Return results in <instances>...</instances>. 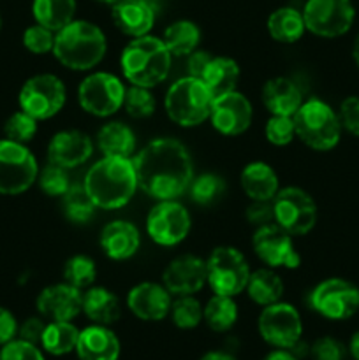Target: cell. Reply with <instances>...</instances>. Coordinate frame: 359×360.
<instances>
[{"instance_id":"35","label":"cell","mask_w":359,"mask_h":360,"mask_svg":"<svg viewBox=\"0 0 359 360\" xmlns=\"http://www.w3.org/2000/svg\"><path fill=\"white\" fill-rule=\"evenodd\" d=\"M162 41L172 56H187L199 48L201 30L194 21L178 20L165 28Z\"/></svg>"},{"instance_id":"33","label":"cell","mask_w":359,"mask_h":360,"mask_svg":"<svg viewBox=\"0 0 359 360\" xmlns=\"http://www.w3.org/2000/svg\"><path fill=\"white\" fill-rule=\"evenodd\" d=\"M77 338L80 329L73 322H49L42 334L41 348L53 357H62L76 352Z\"/></svg>"},{"instance_id":"16","label":"cell","mask_w":359,"mask_h":360,"mask_svg":"<svg viewBox=\"0 0 359 360\" xmlns=\"http://www.w3.org/2000/svg\"><path fill=\"white\" fill-rule=\"evenodd\" d=\"M252 248L260 262L271 269H298L301 264L292 236L277 224L257 229L252 238Z\"/></svg>"},{"instance_id":"50","label":"cell","mask_w":359,"mask_h":360,"mask_svg":"<svg viewBox=\"0 0 359 360\" xmlns=\"http://www.w3.org/2000/svg\"><path fill=\"white\" fill-rule=\"evenodd\" d=\"M211 58H213V55L210 51H204V49L199 48L194 49L190 55H187V76L199 77L201 79Z\"/></svg>"},{"instance_id":"44","label":"cell","mask_w":359,"mask_h":360,"mask_svg":"<svg viewBox=\"0 0 359 360\" xmlns=\"http://www.w3.org/2000/svg\"><path fill=\"white\" fill-rule=\"evenodd\" d=\"M23 46L34 55H44V53L53 51L55 46V32L42 25H32L23 34Z\"/></svg>"},{"instance_id":"38","label":"cell","mask_w":359,"mask_h":360,"mask_svg":"<svg viewBox=\"0 0 359 360\" xmlns=\"http://www.w3.org/2000/svg\"><path fill=\"white\" fill-rule=\"evenodd\" d=\"M62 276L65 283L84 290L94 285L95 278H97V266H95L94 259H90L88 255H74L63 264Z\"/></svg>"},{"instance_id":"8","label":"cell","mask_w":359,"mask_h":360,"mask_svg":"<svg viewBox=\"0 0 359 360\" xmlns=\"http://www.w3.org/2000/svg\"><path fill=\"white\" fill-rule=\"evenodd\" d=\"M67 101V90L63 81L55 74H37L25 81L18 102L20 109L35 118L49 120L58 115Z\"/></svg>"},{"instance_id":"57","label":"cell","mask_w":359,"mask_h":360,"mask_svg":"<svg viewBox=\"0 0 359 360\" xmlns=\"http://www.w3.org/2000/svg\"><path fill=\"white\" fill-rule=\"evenodd\" d=\"M148 2H150V4H153V6H155V4H158V2H164V0H148Z\"/></svg>"},{"instance_id":"19","label":"cell","mask_w":359,"mask_h":360,"mask_svg":"<svg viewBox=\"0 0 359 360\" xmlns=\"http://www.w3.org/2000/svg\"><path fill=\"white\" fill-rule=\"evenodd\" d=\"M37 311L49 322H73L83 313V292L69 283H55L42 288L39 294Z\"/></svg>"},{"instance_id":"11","label":"cell","mask_w":359,"mask_h":360,"mask_svg":"<svg viewBox=\"0 0 359 360\" xmlns=\"http://www.w3.org/2000/svg\"><path fill=\"white\" fill-rule=\"evenodd\" d=\"M125 90L122 79L111 72H92L77 86V102L84 112L108 118L123 105Z\"/></svg>"},{"instance_id":"12","label":"cell","mask_w":359,"mask_h":360,"mask_svg":"<svg viewBox=\"0 0 359 360\" xmlns=\"http://www.w3.org/2000/svg\"><path fill=\"white\" fill-rule=\"evenodd\" d=\"M308 306L327 320H347L359 311V288L344 278H327L312 288Z\"/></svg>"},{"instance_id":"14","label":"cell","mask_w":359,"mask_h":360,"mask_svg":"<svg viewBox=\"0 0 359 360\" xmlns=\"http://www.w3.org/2000/svg\"><path fill=\"white\" fill-rule=\"evenodd\" d=\"M259 336L270 347L291 350L303 336V320L298 309L289 302L264 306L257 320Z\"/></svg>"},{"instance_id":"22","label":"cell","mask_w":359,"mask_h":360,"mask_svg":"<svg viewBox=\"0 0 359 360\" xmlns=\"http://www.w3.org/2000/svg\"><path fill=\"white\" fill-rule=\"evenodd\" d=\"M122 345L109 326H92L80 330L76 355L80 360H118Z\"/></svg>"},{"instance_id":"17","label":"cell","mask_w":359,"mask_h":360,"mask_svg":"<svg viewBox=\"0 0 359 360\" xmlns=\"http://www.w3.org/2000/svg\"><path fill=\"white\" fill-rule=\"evenodd\" d=\"M253 108L248 98L238 90L229 91L222 97L213 98L210 112V122L222 136L234 137L246 132L252 125Z\"/></svg>"},{"instance_id":"10","label":"cell","mask_w":359,"mask_h":360,"mask_svg":"<svg viewBox=\"0 0 359 360\" xmlns=\"http://www.w3.org/2000/svg\"><path fill=\"white\" fill-rule=\"evenodd\" d=\"M39 176V165L27 144L0 141V193L20 195L27 192Z\"/></svg>"},{"instance_id":"34","label":"cell","mask_w":359,"mask_h":360,"mask_svg":"<svg viewBox=\"0 0 359 360\" xmlns=\"http://www.w3.org/2000/svg\"><path fill=\"white\" fill-rule=\"evenodd\" d=\"M238 304L234 297L213 294L203 306V320L215 333H227L238 322Z\"/></svg>"},{"instance_id":"2","label":"cell","mask_w":359,"mask_h":360,"mask_svg":"<svg viewBox=\"0 0 359 360\" xmlns=\"http://www.w3.org/2000/svg\"><path fill=\"white\" fill-rule=\"evenodd\" d=\"M83 186L101 210L113 211L127 206L139 188L132 158L102 157L88 169Z\"/></svg>"},{"instance_id":"9","label":"cell","mask_w":359,"mask_h":360,"mask_svg":"<svg viewBox=\"0 0 359 360\" xmlns=\"http://www.w3.org/2000/svg\"><path fill=\"white\" fill-rule=\"evenodd\" d=\"M275 224L291 236H305L317 224V204L306 190L285 186L271 200Z\"/></svg>"},{"instance_id":"54","label":"cell","mask_w":359,"mask_h":360,"mask_svg":"<svg viewBox=\"0 0 359 360\" xmlns=\"http://www.w3.org/2000/svg\"><path fill=\"white\" fill-rule=\"evenodd\" d=\"M348 354L352 355L354 360H359V330H355L352 334L351 341H348Z\"/></svg>"},{"instance_id":"43","label":"cell","mask_w":359,"mask_h":360,"mask_svg":"<svg viewBox=\"0 0 359 360\" xmlns=\"http://www.w3.org/2000/svg\"><path fill=\"white\" fill-rule=\"evenodd\" d=\"M266 139L275 146H287L296 137V127L292 116H277L271 115L264 127Z\"/></svg>"},{"instance_id":"39","label":"cell","mask_w":359,"mask_h":360,"mask_svg":"<svg viewBox=\"0 0 359 360\" xmlns=\"http://www.w3.org/2000/svg\"><path fill=\"white\" fill-rule=\"evenodd\" d=\"M172 323L182 330L196 329L203 322V306L194 295H180L171 302Z\"/></svg>"},{"instance_id":"13","label":"cell","mask_w":359,"mask_h":360,"mask_svg":"<svg viewBox=\"0 0 359 360\" xmlns=\"http://www.w3.org/2000/svg\"><path fill=\"white\" fill-rule=\"evenodd\" d=\"M306 30L326 39L347 34L355 20L352 0H306L303 7Z\"/></svg>"},{"instance_id":"29","label":"cell","mask_w":359,"mask_h":360,"mask_svg":"<svg viewBox=\"0 0 359 360\" xmlns=\"http://www.w3.org/2000/svg\"><path fill=\"white\" fill-rule=\"evenodd\" d=\"M95 141L102 157L132 158L136 151V136L132 129L122 122H109L102 125Z\"/></svg>"},{"instance_id":"45","label":"cell","mask_w":359,"mask_h":360,"mask_svg":"<svg viewBox=\"0 0 359 360\" xmlns=\"http://www.w3.org/2000/svg\"><path fill=\"white\" fill-rule=\"evenodd\" d=\"M348 348L340 340L322 336L310 345V357L313 360H345Z\"/></svg>"},{"instance_id":"36","label":"cell","mask_w":359,"mask_h":360,"mask_svg":"<svg viewBox=\"0 0 359 360\" xmlns=\"http://www.w3.org/2000/svg\"><path fill=\"white\" fill-rule=\"evenodd\" d=\"M62 210L63 214L69 218L73 224L83 225L94 218L97 206L90 199L88 192L84 190L83 183L81 185H70V188L63 193L62 197Z\"/></svg>"},{"instance_id":"37","label":"cell","mask_w":359,"mask_h":360,"mask_svg":"<svg viewBox=\"0 0 359 360\" xmlns=\"http://www.w3.org/2000/svg\"><path fill=\"white\" fill-rule=\"evenodd\" d=\"M225 190H227L225 179L215 172H204V174L197 176L189 186L190 199L197 206H211L224 195Z\"/></svg>"},{"instance_id":"30","label":"cell","mask_w":359,"mask_h":360,"mask_svg":"<svg viewBox=\"0 0 359 360\" xmlns=\"http://www.w3.org/2000/svg\"><path fill=\"white\" fill-rule=\"evenodd\" d=\"M285 290V285L282 281L280 274L275 273L271 267H263L250 273L248 283H246L245 292L256 304L270 306L275 304L282 299Z\"/></svg>"},{"instance_id":"28","label":"cell","mask_w":359,"mask_h":360,"mask_svg":"<svg viewBox=\"0 0 359 360\" xmlns=\"http://www.w3.org/2000/svg\"><path fill=\"white\" fill-rule=\"evenodd\" d=\"M239 74H241V70H239L236 60L229 58V56H213L204 69L201 81L206 84L211 97L217 98L236 90Z\"/></svg>"},{"instance_id":"21","label":"cell","mask_w":359,"mask_h":360,"mask_svg":"<svg viewBox=\"0 0 359 360\" xmlns=\"http://www.w3.org/2000/svg\"><path fill=\"white\" fill-rule=\"evenodd\" d=\"M171 294L164 285L143 281L127 294V308L143 322H160L171 311Z\"/></svg>"},{"instance_id":"7","label":"cell","mask_w":359,"mask_h":360,"mask_svg":"<svg viewBox=\"0 0 359 360\" xmlns=\"http://www.w3.org/2000/svg\"><path fill=\"white\" fill-rule=\"evenodd\" d=\"M206 273L213 294L236 297L245 292L250 266L245 255L234 246H217L206 259Z\"/></svg>"},{"instance_id":"49","label":"cell","mask_w":359,"mask_h":360,"mask_svg":"<svg viewBox=\"0 0 359 360\" xmlns=\"http://www.w3.org/2000/svg\"><path fill=\"white\" fill-rule=\"evenodd\" d=\"M46 329V322L39 316H30V319L25 320L21 326H18V338L27 343L32 345H37L41 347V340H42V334H44Z\"/></svg>"},{"instance_id":"15","label":"cell","mask_w":359,"mask_h":360,"mask_svg":"<svg viewBox=\"0 0 359 360\" xmlns=\"http://www.w3.org/2000/svg\"><path fill=\"white\" fill-rule=\"evenodd\" d=\"M192 220L178 200H158L146 217V232L160 246H176L189 236Z\"/></svg>"},{"instance_id":"27","label":"cell","mask_w":359,"mask_h":360,"mask_svg":"<svg viewBox=\"0 0 359 360\" xmlns=\"http://www.w3.org/2000/svg\"><path fill=\"white\" fill-rule=\"evenodd\" d=\"M83 313L92 323L111 326L122 315L120 299L106 287H90L83 292Z\"/></svg>"},{"instance_id":"46","label":"cell","mask_w":359,"mask_h":360,"mask_svg":"<svg viewBox=\"0 0 359 360\" xmlns=\"http://www.w3.org/2000/svg\"><path fill=\"white\" fill-rule=\"evenodd\" d=\"M0 360H46L44 352L37 345L27 343V341L16 340L4 345L0 350Z\"/></svg>"},{"instance_id":"6","label":"cell","mask_w":359,"mask_h":360,"mask_svg":"<svg viewBox=\"0 0 359 360\" xmlns=\"http://www.w3.org/2000/svg\"><path fill=\"white\" fill-rule=\"evenodd\" d=\"M211 97L210 90L199 77L185 76L169 86L164 98V108L169 120L180 127H197L210 118Z\"/></svg>"},{"instance_id":"5","label":"cell","mask_w":359,"mask_h":360,"mask_svg":"<svg viewBox=\"0 0 359 360\" xmlns=\"http://www.w3.org/2000/svg\"><path fill=\"white\" fill-rule=\"evenodd\" d=\"M296 137L315 151H329L340 143L341 122L327 102L312 97L292 116Z\"/></svg>"},{"instance_id":"56","label":"cell","mask_w":359,"mask_h":360,"mask_svg":"<svg viewBox=\"0 0 359 360\" xmlns=\"http://www.w3.org/2000/svg\"><path fill=\"white\" fill-rule=\"evenodd\" d=\"M99 2H102V4H115V2H118V0H99Z\"/></svg>"},{"instance_id":"4","label":"cell","mask_w":359,"mask_h":360,"mask_svg":"<svg viewBox=\"0 0 359 360\" xmlns=\"http://www.w3.org/2000/svg\"><path fill=\"white\" fill-rule=\"evenodd\" d=\"M172 55L164 41L153 35L136 37L123 48L120 56L122 74L134 86L153 88L165 81Z\"/></svg>"},{"instance_id":"3","label":"cell","mask_w":359,"mask_h":360,"mask_svg":"<svg viewBox=\"0 0 359 360\" xmlns=\"http://www.w3.org/2000/svg\"><path fill=\"white\" fill-rule=\"evenodd\" d=\"M108 51L101 27L87 20H74L55 34L53 55L63 67L77 72L97 67Z\"/></svg>"},{"instance_id":"51","label":"cell","mask_w":359,"mask_h":360,"mask_svg":"<svg viewBox=\"0 0 359 360\" xmlns=\"http://www.w3.org/2000/svg\"><path fill=\"white\" fill-rule=\"evenodd\" d=\"M18 322L9 309L0 306V347L7 345L9 341L16 340Z\"/></svg>"},{"instance_id":"23","label":"cell","mask_w":359,"mask_h":360,"mask_svg":"<svg viewBox=\"0 0 359 360\" xmlns=\"http://www.w3.org/2000/svg\"><path fill=\"white\" fill-rule=\"evenodd\" d=\"M113 23L129 37H143L153 28L155 9L148 0H118L113 4Z\"/></svg>"},{"instance_id":"58","label":"cell","mask_w":359,"mask_h":360,"mask_svg":"<svg viewBox=\"0 0 359 360\" xmlns=\"http://www.w3.org/2000/svg\"><path fill=\"white\" fill-rule=\"evenodd\" d=\"M0 30H2V16H0Z\"/></svg>"},{"instance_id":"47","label":"cell","mask_w":359,"mask_h":360,"mask_svg":"<svg viewBox=\"0 0 359 360\" xmlns=\"http://www.w3.org/2000/svg\"><path fill=\"white\" fill-rule=\"evenodd\" d=\"M340 122L341 129L347 130L352 136L359 137V97L358 95H352V97H347L340 104Z\"/></svg>"},{"instance_id":"24","label":"cell","mask_w":359,"mask_h":360,"mask_svg":"<svg viewBox=\"0 0 359 360\" xmlns=\"http://www.w3.org/2000/svg\"><path fill=\"white\" fill-rule=\"evenodd\" d=\"M101 248L111 260H127L137 253L141 246L139 229L127 220H113L101 231Z\"/></svg>"},{"instance_id":"53","label":"cell","mask_w":359,"mask_h":360,"mask_svg":"<svg viewBox=\"0 0 359 360\" xmlns=\"http://www.w3.org/2000/svg\"><path fill=\"white\" fill-rule=\"evenodd\" d=\"M199 360H236V357L225 350H211L206 352Z\"/></svg>"},{"instance_id":"41","label":"cell","mask_w":359,"mask_h":360,"mask_svg":"<svg viewBox=\"0 0 359 360\" xmlns=\"http://www.w3.org/2000/svg\"><path fill=\"white\" fill-rule=\"evenodd\" d=\"M37 183L48 197H62L70 188V178L67 169L51 164V162L39 171Z\"/></svg>"},{"instance_id":"55","label":"cell","mask_w":359,"mask_h":360,"mask_svg":"<svg viewBox=\"0 0 359 360\" xmlns=\"http://www.w3.org/2000/svg\"><path fill=\"white\" fill-rule=\"evenodd\" d=\"M352 58H354L355 65H358V69H359V34H358V37H355L354 46H352Z\"/></svg>"},{"instance_id":"18","label":"cell","mask_w":359,"mask_h":360,"mask_svg":"<svg viewBox=\"0 0 359 360\" xmlns=\"http://www.w3.org/2000/svg\"><path fill=\"white\" fill-rule=\"evenodd\" d=\"M206 281V260L190 253L172 259L162 274V285L176 297L197 294Z\"/></svg>"},{"instance_id":"40","label":"cell","mask_w":359,"mask_h":360,"mask_svg":"<svg viewBox=\"0 0 359 360\" xmlns=\"http://www.w3.org/2000/svg\"><path fill=\"white\" fill-rule=\"evenodd\" d=\"M155 97L151 95L150 88L134 86L130 84L125 90V98H123V108L127 115L132 118H148L155 112Z\"/></svg>"},{"instance_id":"26","label":"cell","mask_w":359,"mask_h":360,"mask_svg":"<svg viewBox=\"0 0 359 360\" xmlns=\"http://www.w3.org/2000/svg\"><path fill=\"white\" fill-rule=\"evenodd\" d=\"M239 183L246 197L252 200H273V197L280 190L278 174L275 169L260 160L250 162L243 167Z\"/></svg>"},{"instance_id":"32","label":"cell","mask_w":359,"mask_h":360,"mask_svg":"<svg viewBox=\"0 0 359 360\" xmlns=\"http://www.w3.org/2000/svg\"><path fill=\"white\" fill-rule=\"evenodd\" d=\"M32 14L39 25L56 34L74 21L76 0H34Z\"/></svg>"},{"instance_id":"31","label":"cell","mask_w":359,"mask_h":360,"mask_svg":"<svg viewBox=\"0 0 359 360\" xmlns=\"http://www.w3.org/2000/svg\"><path fill=\"white\" fill-rule=\"evenodd\" d=\"M305 20L303 13L296 7H280L273 11L267 18V32L271 39L282 44H292L298 42L305 34Z\"/></svg>"},{"instance_id":"25","label":"cell","mask_w":359,"mask_h":360,"mask_svg":"<svg viewBox=\"0 0 359 360\" xmlns=\"http://www.w3.org/2000/svg\"><path fill=\"white\" fill-rule=\"evenodd\" d=\"M303 102L301 90L289 77H271L263 86V104L271 115L294 116Z\"/></svg>"},{"instance_id":"1","label":"cell","mask_w":359,"mask_h":360,"mask_svg":"<svg viewBox=\"0 0 359 360\" xmlns=\"http://www.w3.org/2000/svg\"><path fill=\"white\" fill-rule=\"evenodd\" d=\"M137 186L155 200H175L189 190L194 162L182 141L158 137L132 157Z\"/></svg>"},{"instance_id":"52","label":"cell","mask_w":359,"mask_h":360,"mask_svg":"<svg viewBox=\"0 0 359 360\" xmlns=\"http://www.w3.org/2000/svg\"><path fill=\"white\" fill-rule=\"evenodd\" d=\"M263 360H299V359L296 357V355L292 354L291 350H282V348H275V350L270 352V354H267Z\"/></svg>"},{"instance_id":"48","label":"cell","mask_w":359,"mask_h":360,"mask_svg":"<svg viewBox=\"0 0 359 360\" xmlns=\"http://www.w3.org/2000/svg\"><path fill=\"white\" fill-rule=\"evenodd\" d=\"M245 218L253 227H263V225L273 224V204L271 200H252L245 210Z\"/></svg>"},{"instance_id":"42","label":"cell","mask_w":359,"mask_h":360,"mask_svg":"<svg viewBox=\"0 0 359 360\" xmlns=\"http://www.w3.org/2000/svg\"><path fill=\"white\" fill-rule=\"evenodd\" d=\"M4 134H6V139L14 141V143H30L37 134V120L32 118L25 111L14 112L7 118L6 125H4Z\"/></svg>"},{"instance_id":"20","label":"cell","mask_w":359,"mask_h":360,"mask_svg":"<svg viewBox=\"0 0 359 360\" xmlns=\"http://www.w3.org/2000/svg\"><path fill=\"white\" fill-rule=\"evenodd\" d=\"M92 153H94L92 137L76 129L60 130L48 144V162L67 171L90 160Z\"/></svg>"}]
</instances>
